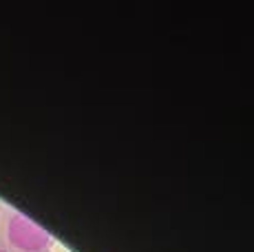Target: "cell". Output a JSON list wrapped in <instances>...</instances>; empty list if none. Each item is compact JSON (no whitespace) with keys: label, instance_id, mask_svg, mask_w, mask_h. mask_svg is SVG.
<instances>
[{"label":"cell","instance_id":"1","mask_svg":"<svg viewBox=\"0 0 254 252\" xmlns=\"http://www.w3.org/2000/svg\"><path fill=\"white\" fill-rule=\"evenodd\" d=\"M0 248L4 252H49L51 237L36 221L0 203Z\"/></svg>","mask_w":254,"mask_h":252},{"label":"cell","instance_id":"2","mask_svg":"<svg viewBox=\"0 0 254 252\" xmlns=\"http://www.w3.org/2000/svg\"><path fill=\"white\" fill-rule=\"evenodd\" d=\"M0 252H4V250H2V248H0Z\"/></svg>","mask_w":254,"mask_h":252}]
</instances>
